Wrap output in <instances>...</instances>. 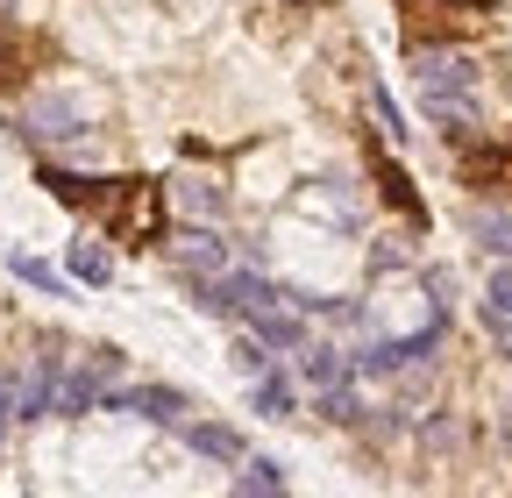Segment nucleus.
Returning <instances> with one entry per match:
<instances>
[{"label": "nucleus", "instance_id": "10", "mask_svg": "<svg viewBox=\"0 0 512 498\" xmlns=\"http://www.w3.org/2000/svg\"><path fill=\"white\" fill-rule=\"evenodd\" d=\"M256 413H264V420L292 413V378H285V370H256Z\"/></svg>", "mask_w": 512, "mask_h": 498}, {"label": "nucleus", "instance_id": "17", "mask_svg": "<svg viewBox=\"0 0 512 498\" xmlns=\"http://www.w3.org/2000/svg\"><path fill=\"white\" fill-rule=\"evenodd\" d=\"M484 321H512V264L491 271V292H484Z\"/></svg>", "mask_w": 512, "mask_h": 498}, {"label": "nucleus", "instance_id": "19", "mask_svg": "<svg viewBox=\"0 0 512 498\" xmlns=\"http://www.w3.org/2000/svg\"><path fill=\"white\" fill-rule=\"evenodd\" d=\"M0 79H15V50H8V36H0Z\"/></svg>", "mask_w": 512, "mask_h": 498}, {"label": "nucleus", "instance_id": "1", "mask_svg": "<svg viewBox=\"0 0 512 498\" xmlns=\"http://www.w3.org/2000/svg\"><path fill=\"white\" fill-rule=\"evenodd\" d=\"M413 86H420L427 121H441L448 136H470V129H477L484 72H477L470 50H456V43H420V50H413Z\"/></svg>", "mask_w": 512, "mask_h": 498}, {"label": "nucleus", "instance_id": "4", "mask_svg": "<svg viewBox=\"0 0 512 498\" xmlns=\"http://www.w3.org/2000/svg\"><path fill=\"white\" fill-rule=\"evenodd\" d=\"M57 385H64V363H57V356H36V370L15 385V420H43V413H57Z\"/></svg>", "mask_w": 512, "mask_h": 498}, {"label": "nucleus", "instance_id": "23", "mask_svg": "<svg viewBox=\"0 0 512 498\" xmlns=\"http://www.w3.org/2000/svg\"><path fill=\"white\" fill-rule=\"evenodd\" d=\"M8 8H15V0H0V15H8Z\"/></svg>", "mask_w": 512, "mask_h": 498}, {"label": "nucleus", "instance_id": "3", "mask_svg": "<svg viewBox=\"0 0 512 498\" xmlns=\"http://www.w3.org/2000/svg\"><path fill=\"white\" fill-rule=\"evenodd\" d=\"M171 264H178L192 285H200V278H221V271H228V242H221L207 221H192V228L171 242Z\"/></svg>", "mask_w": 512, "mask_h": 498}, {"label": "nucleus", "instance_id": "22", "mask_svg": "<svg viewBox=\"0 0 512 498\" xmlns=\"http://www.w3.org/2000/svg\"><path fill=\"white\" fill-rule=\"evenodd\" d=\"M505 449H512V413H505Z\"/></svg>", "mask_w": 512, "mask_h": 498}, {"label": "nucleus", "instance_id": "5", "mask_svg": "<svg viewBox=\"0 0 512 498\" xmlns=\"http://www.w3.org/2000/svg\"><path fill=\"white\" fill-rule=\"evenodd\" d=\"M171 207L185 214V221H221L228 214V193H221V185L214 178H200V171H185V178H171Z\"/></svg>", "mask_w": 512, "mask_h": 498}, {"label": "nucleus", "instance_id": "9", "mask_svg": "<svg viewBox=\"0 0 512 498\" xmlns=\"http://www.w3.org/2000/svg\"><path fill=\"white\" fill-rule=\"evenodd\" d=\"M185 442L200 449V456H214V463H242V434L235 427H207L200 420V427H185Z\"/></svg>", "mask_w": 512, "mask_h": 498}, {"label": "nucleus", "instance_id": "13", "mask_svg": "<svg viewBox=\"0 0 512 498\" xmlns=\"http://www.w3.org/2000/svg\"><path fill=\"white\" fill-rule=\"evenodd\" d=\"M249 328H256V342H278V349H292V342L306 335V328H299V314H278V306H264V314H256Z\"/></svg>", "mask_w": 512, "mask_h": 498}, {"label": "nucleus", "instance_id": "20", "mask_svg": "<svg viewBox=\"0 0 512 498\" xmlns=\"http://www.w3.org/2000/svg\"><path fill=\"white\" fill-rule=\"evenodd\" d=\"M8 413H15V385H0V427H8Z\"/></svg>", "mask_w": 512, "mask_h": 498}, {"label": "nucleus", "instance_id": "16", "mask_svg": "<svg viewBox=\"0 0 512 498\" xmlns=\"http://www.w3.org/2000/svg\"><path fill=\"white\" fill-rule=\"evenodd\" d=\"M15 278H22V285H36L43 299H57V292H64V278H57L43 257H15Z\"/></svg>", "mask_w": 512, "mask_h": 498}, {"label": "nucleus", "instance_id": "15", "mask_svg": "<svg viewBox=\"0 0 512 498\" xmlns=\"http://www.w3.org/2000/svg\"><path fill=\"white\" fill-rule=\"evenodd\" d=\"M306 378L328 392V385H342L349 378V363H342V349H306Z\"/></svg>", "mask_w": 512, "mask_h": 498}, {"label": "nucleus", "instance_id": "7", "mask_svg": "<svg viewBox=\"0 0 512 498\" xmlns=\"http://www.w3.org/2000/svg\"><path fill=\"white\" fill-rule=\"evenodd\" d=\"M107 406H114V413H143V420H164V427H171V420L185 413V399H178L171 385H143V392H114Z\"/></svg>", "mask_w": 512, "mask_h": 498}, {"label": "nucleus", "instance_id": "18", "mask_svg": "<svg viewBox=\"0 0 512 498\" xmlns=\"http://www.w3.org/2000/svg\"><path fill=\"white\" fill-rule=\"evenodd\" d=\"M235 363L242 370H264V342H235Z\"/></svg>", "mask_w": 512, "mask_h": 498}, {"label": "nucleus", "instance_id": "12", "mask_svg": "<svg viewBox=\"0 0 512 498\" xmlns=\"http://www.w3.org/2000/svg\"><path fill=\"white\" fill-rule=\"evenodd\" d=\"M363 107H370V121H377L384 143H406V121H399V107H392V93H384V86H363Z\"/></svg>", "mask_w": 512, "mask_h": 498}, {"label": "nucleus", "instance_id": "2", "mask_svg": "<svg viewBox=\"0 0 512 498\" xmlns=\"http://www.w3.org/2000/svg\"><path fill=\"white\" fill-rule=\"evenodd\" d=\"M22 121H29L36 143H79V136H86V107H79L72 93H36Z\"/></svg>", "mask_w": 512, "mask_h": 498}, {"label": "nucleus", "instance_id": "14", "mask_svg": "<svg viewBox=\"0 0 512 498\" xmlns=\"http://www.w3.org/2000/svg\"><path fill=\"white\" fill-rule=\"evenodd\" d=\"M235 491H249V498H256V491H285V470H278L271 456H249V463L235 470Z\"/></svg>", "mask_w": 512, "mask_h": 498}, {"label": "nucleus", "instance_id": "21", "mask_svg": "<svg viewBox=\"0 0 512 498\" xmlns=\"http://www.w3.org/2000/svg\"><path fill=\"white\" fill-rule=\"evenodd\" d=\"M491 328H498V349L512 356V321H491Z\"/></svg>", "mask_w": 512, "mask_h": 498}, {"label": "nucleus", "instance_id": "6", "mask_svg": "<svg viewBox=\"0 0 512 498\" xmlns=\"http://www.w3.org/2000/svg\"><path fill=\"white\" fill-rule=\"evenodd\" d=\"M406 8H413L420 29H441V36H470V29H484V8H477V0H406Z\"/></svg>", "mask_w": 512, "mask_h": 498}, {"label": "nucleus", "instance_id": "11", "mask_svg": "<svg viewBox=\"0 0 512 498\" xmlns=\"http://www.w3.org/2000/svg\"><path fill=\"white\" fill-rule=\"evenodd\" d=\"M72 278L79 285H107L114 278V257H107L100 242H72Z\"/></svg>", "mask_w": 512, "mask_h": 498}, {"label": "nucleus", "instance_id": "8", "mask_svg": "<svg viewBox=\"0 0 512 498\" xmlns=\"http://www.w3.org/2000/svg\"><path fill=\"white\" fill-rule=\"evenodd\" d=\"M463 228L491 249V257H512V214H505V207H470V214H463Z\"/></svg>", "mask_w": 512, "mask_h": 498}]
</instances>
